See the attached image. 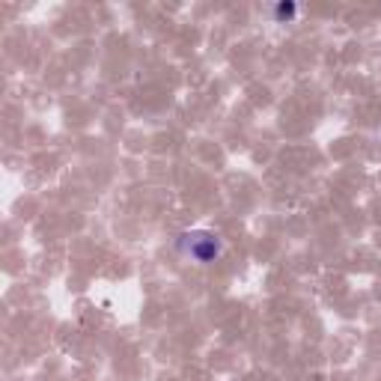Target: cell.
Masks as SVG:
<instances>
[{"mask_svg": "<svg viewBox=\"0 0 381 381\" xmlns=\"http://www.w3.org/2000/svg\"><path fill=\"white\" fill-rule=\"evenodd\" d=\"M179 244H182V251H185L191 259L203 262V265L214 262V259L221 256V251H224L221 239H218V236H212V233H188V236H182Z\"/></svg>", "mask_w": 381, "mask_h": 381, "instance_id": "6da1fadb", "label": "cell"}, {"mask_svg": "<svg viewBox=\"0 0 381 381\" xmlns=\"http://www.w3.org/2000/svg\"><path fill=\"white\" fill-rule=\"evenodd\" d=\"M292 15H295V6L292 4H280L277 6V19H292Z\"/></svg>", "mask_w": 381, "mask_h": 381, "instance_id": "7a4b0ae2", "label": "cell"}]
</instances>
